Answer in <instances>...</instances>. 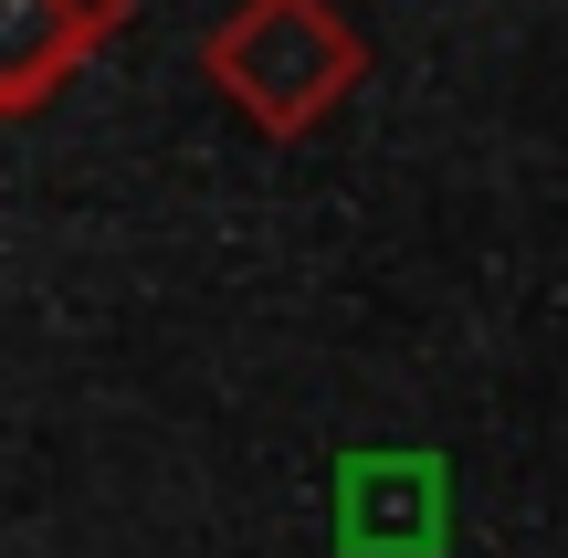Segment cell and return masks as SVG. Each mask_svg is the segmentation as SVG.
Masks as SVG:
<instances>
[]
</instances>
